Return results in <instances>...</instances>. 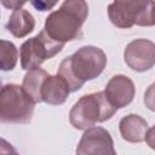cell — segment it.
<instances>
[{
	"label": "cell",
	"mask_w": 155,
	"mask_h": 155,
	"mask_svg": "<svg viewBox=\"0 0 155 155\" xmlns=\"http://www.w3.org/2000/svg\"><path fill=\"white\" fill-rule=\"evenodd\" d=\"M105 65L107 56L102 48L84 46L61 62L57 75L65 80L71 92H75L86 81L98 78Z\"/></svg>",
	"instance_id": "6da1fadb"
},
{
	"label": "cell",
	"mask_w": 155,
	"mask_h": 155,
	"mask_svg": "<svg viewBox=\"0 0 155 155\" xmlns=\"http://www.w3.org/2000/svg\"><path fill=\"white\" fill-rule=\"evenodd\" d=\"M88 16V5L82 0H67L45 19L44 29L59 44L82 39V24Z\"/></svg>",
	"instance_id": "7a4b0ae2"
},
{
	"label": "cell",
	"mask_w": 155,
	"mask_h": 155,
	"mask_svg": "<svg viewBox=\"0 0 155 155\" xmlns=\"http://www.w3.org/2000/svg\"><path fill=\"white\" fill-rule=\"evenodd\" d=\"M117 109L109 102L104 91L82 96L70 109L69 121L76 130H87L97 122H104L114 116Z\"/></svg>",
	"instance_id": "3957f363"
},
{
	"label": "cell",
	"mask_w": 155,
	"mask_h": 155,
	"mask_svg": "<svg viewBox=\"0 0 155 155\" xmlns=\"http://www.w3.org/2000/svg\"><path fill=\"white\" fill-rule=\"evenodd\" d=\"M110 22L121 29L132 25L151 27L155 25V1H113L108 5Z\"/></svg>",
	"instance_id": "277c9868"
},
{
	"label": "cell",
	"mask_w": 155,
	"mask_h": 155,
	"mask_svg": "<svg viewBox=\"0 0 155 155\" xmlns=\"http://www.w3.org/2000/svg\"><path fill=\"white\" fill-rule=\"evenodd\" d=\"M34 102L16 84H7L0 91V120L6 124H28L34 113Z\"/></svg>",
	"instance_id": "5b68a950"
},
{
	"label": "cell",
	"mask_w": 155,
	"mask_h": 155,
	"mask_svg": "<svg viewBox=\"0 0 155 155\" xmlns=\"http://www.w3.org/2000/svg\"><path fill=\"white\" fill-rule=\"evenodd\" d=\"M63 47V44L51 39L46 30L42 29L36 36L30 38L22 44L19 50L21 67L28 71L39 68L46 59L58 54Z\"/></svg>",
	"instance_id": "8992f818"
},
{
	"label": "cell",
	"mask_w": 155,
	"mask_h": 155,
	"mask_svg": "<svg viewBox=\"0 0 155 155\" xmlns=\"http://www.w3.org/2000/svg\"><path fill=\"white\" fill-rule=\"evenodd\" d=\"M76 155H116L110 133L99 126L85 130L78 143Z\"/></svg>",
	"instance_id": "52a82bcc"
},
{
	"label": "cell",
	"mask_w": 155,
	"mask_h": 155,
	"mask_svg": "<svg viewBox=\"0 0 155 155\" xmlns=\"http://www.w3.org/2000/svg\"><path fill=\"white\" fill-rule=\"evenodd\" d=\"M124 59L132 70L147 71L155 65V44L148 39H136L126 46Z\"/></svg>",
	"instance_id": "ba28073f"
},
{
	"label": "cell",
	"mask_w": 155,
	"mask_h": 155,
	"mask_svg": "<svg viewBox=\"0 0 155 155\" xmlns=\"http://www.w3.org/2000/svg\"><path fill=\"white\" fill-rule=\"evenodd\" d=\"M104 93L109 102L116 108H125L128 105L136 93L133 81L126 75H114L107 84Z\"/></svg>",
	"instance_id": "9c48e42d"
},
{
	"label": "cell",
	"mask_w": 155,
	"mask_h": 155,
	"mask_svg": "<svg viewBox=\"0 0 155 155\" xmlns=\"http://www.w3.org/2000/svg\"><path fill=\"white\" fill-rule=\"evenodd\" d=\"M119 130L122 139L130 143H142L149 130L148 122L137 114H128L119 122Z\"/></svg>",
	"instance_id": "30bf717a"
},
{
	"label": "cell",
	"mask_w": 155,
	"mask_h": 155,
	"mask_svg": "<svg viewBox=\"0 0 155 155\" xmlns=\"http://www.w3.org/2000/svg\"><path fill=\"white\" fill-rule=\"evenodd\" d=\"M70 92L71 91L64 79L59 75H48L41 91L42 102L50 105H61L67 101Z\"/></svg>",
	"instance_id": "8fae6325"
},
{
	"label": "cell",
	"mask_w": 155,
	"mask_h": 155,
	"mask_svg": "<svg viewBox=\"0 0 155 155\" xmlns=\"http://www.w3.org/2000/svg\"><path fill=\"white\" fill-rule=\"evenodd\" d=\"M34 28H35V19L33 15L23 8L12 11L6 24V29L15 38H19V39L31 33Z\"/></svg>",
	"instance_id": "7c38bea8"
},
{
	"label": "cell",
	"mask_w": 155,
	"mask_h": 155,
	"mask_svg": "<svg viewBox=\"0 0 155 155\" xmlns=\"http://www.w3.org/2000/svg\"><path fill=\"white\" fill-rule=\"evenodd\" d=\"M48 75L50 74L45 69H41V68L31 69L24 75L22 87H23L24 92L29 96V98L34 103H41L42 102L41 91H42L44 82L48 78Z\"/></svg>",
	"instance_id": "4fadbf2b"
},
{
	"label": "cell",
	"mask_w": 155,
	"mask_h": 155,
	"mask_svg": "<svg viewBox=\"0 0 155 155\" xmlns=\"http://www.w3.org/2000/svg\"><path fill=\"white\" fill-rule=\"evenodd\" d=\"M18 59V50L11 41H0V68L1 70H12Z\"/></svg>",
	"instance_id": "5bb4252c"
},
{
	"label": "cell",
	"mask_w": 155,
	"mask_h": 155,
	"mask_svg": "<svg viewBox=\"0 0 155 155\" xmlns=\"http://www.w3.org/2000/svg\"><path fill=\"white\" fill-rule=\"evenodd\" d=\"M144 104L149 110L155 111V84H151L147 88L144 93Z\"/></svg>",
	"instance_id": "9a60e30c"
},
{
	"label": "cell",
	"mask_w": 155,
	"mask_h": 155,
	"mask_svg": "<svg viewBox=\"0 0 155 155\" xmlns=\"http://www.w3.org/2000/svg\"><path fill=\"white\" fill-rule=\"evenodd\" d=\"M0 155H19L16 149L6 140V139H1V145H0Z\"/></svg>",
	"instance_id": "2e32d148"
},
{
	"label": "cell",
	"mask_w": 155,
	"mask_h": 155,
	"mask_svg": "<svg viewBox=\"0 0 155 155\" xmlns=\"http://www.w3.org/2000/svg\"><path fill=\"white\" fill-rule=\"evenodd\" d=\"M57 2H47V1H31V5L38 11H48L51 10Z\"/></svg>",
	"instance_id": "e0dca14e"
},
{
	"label": "cell",
	"mask_w": 155,
	"mask_h": 155,
	"mask_svg": "<svg viewBox=\"0 0 155 155\" xmlns=\"http://www.w3.org/2000/svg\"><path fill=\"white\" fill-rule=\"evenodd\" d=\"M145 143L149 145V148H151L153 150H155V125L148 130L147 136H145Z\"/></svg>",
	"instance_id": "ac0fdd59"
},
{
	"label": "cell",
	"mask_w": 155,
	"mask_h": 155,
	"mask_svg": "<svg viewBox=\"0 0 155 155\" xmlns=\"http://www.w3.org/2000/svg\"><path fill=\"white\" fill-rule=\"evenodd\" d=\"M24 4H25V1H21V2H19V1H10V2H7V1L2 0V5L6 6V7L12 8L13 11H15V10H19Z\"/></svg>",
	"instance_id": "d6986e66"
}]
</instances>
